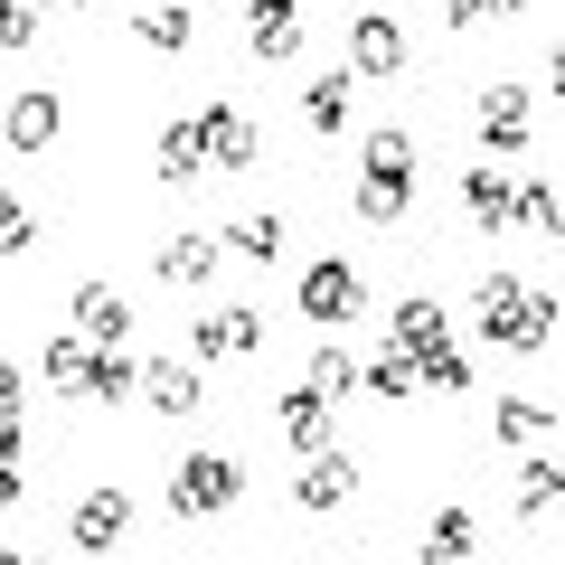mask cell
<instances>
[{"instance_id":"cell-1","label":"cell","mask_w":565,"mask_h":565,"mask_svg":"<svg viewBox=\"0 0 565 565\" xmlns=\"http://www.w3.org/2000/svg\"><path fill=\"white\" fill-rule=\"evenodd\" d=\"M471 302H481L471 321H481L490 349H546V330H556V302H546L537 282H519V274H490Z\"/></svg>"},{"instance_id":"cell-2","label":"cell","mask_w":565,"mask_h":565,"mask_svg":"<svg viewBox=\"0 0 565 565\" xmlns=\"http://www.w3.org/2000/svg\"><path fill=\"white\" fill-rule=\"evenodd\" d=\"M245 500V462L236 452H189L180 471H170V509L180 519H217V509Z\"/></svg>"},{"instance_id":"cell-3","label":"cell","mask_w":565,"mask_h":565,"mask_svg":"<svg viewBox=\"0 0 565 565\" xmlns=\"http://www.w3.org/2000/svg\"><path fill=\"white\" fill-rule=\"evenodd\" d=\"M245 349H264V311H255V302H217V311H199V330H189V359H199V367L245 359Z\"/></svg>"},{"instance_id":"cell-4","label":"cell","mask_w":565,"mask_h":565,"mask_svg":"<svg viewBox=\"0 0 565 565\" xmlns=\"http://www.w3.org/2000/svg\"><path fill=\"white\" fill-rule=\"evenodd\" d=\"M359 302H367V282H359V264H311L302 274V321H321V330H349L359 321Z\"/></svg>"},{"instance_id":"cell-5","label":"cell","mask_w":565,"mask_h":565,"mask_svg":"<svg viewBox=\"0 0 565 565\" xmlns=\"http://www.w3.org/2000/svg\"><path fill=\"white\" fill-rule=\"evenodd\" d=\"M274 424H282V444H292V452H330V444H340V424H330V396H321L311 377L274 396Z\"/></svg>"},{"instance_id":"cell-6","label":"cell","mask_w":565,"mask_h":565,"mask_svg":"<svg viewBox=\"0 0 565 565\" xmlns=\"http://www.w3.org/2000/svg\"><path fill=\"white\" fill-rule=\"evenodd\" d=\"M405 57H415V47H405L396 10H359V20H349V66H359V76H405Z\"/></svg>"},{"instance_id":"cell-7","label":"cell","mask_w":565,"mask_h":565,"mask_svg":"<svg viewBox=\"0 0 565 565\" xmlns=\"http://www.w3.org/2000/svg\"><path fill=\"white\" fill-rule=\"evenodd\" d=\"M66 537H76L85 556H114V546L132 537V500H122V490H85V500H76V527H66Z\"/></svg>"},{"instance_id":"cell-8","label":"cell","mask_w":565,"mask_h":565,"mask_svg":"<svg viewBox=\"0 0 565 565\" xmlns=\"http://www.w3.org/2000/svg\"><path fill=\"white\" fill-rule=\"evenodd\" d=\"M481 141L490 151H527V85H509V76L481 85Z\"/></svg>"},{"instance_id":"cell-9","label":"cell","mask_w":565,"mask_h":565,"mask_svg":"<svg viewBox=\"0 0 565 565\" xmlns=\"http://www.w3.org/2000/svg\"><path fill=\"white\" fill-rule=\"evenodd\" d=\"M141 396H151V415H170V424L199 415V396H207V386H199V359H151V367H141Z\"/></svg>"},{"instance_id":"cell-10","label":"cell","mask_w":565,"mask_h":565,"mask_svg":"<svg viewBox=\"0 0 565 565\" xmlns=\"http://www.w3.org/2000/svg\"><path fill=\"white\" fill-rule=\"evenodd\" d=\"M132 39L161 47V57H180V47H199V10H189V0H141V10H132Z\"/></svg>"},{"instance_id":"cell-11","label":"cell","mask_w":565,"mask_h":565,"mask_svg":"<svg viewBox=\"0 0 565 565\" xmlns=\"http://www.w3.org/2000/svg\"><path fill=\"white\" fill-rule=\"evenodd\" d=\"M199 141H207V161H217V170H245V161H255V122H245V104H207V114H199Z\"/></svg>"},{"instance_id":"cell-12","label":"cell","mask_w":565,"mask_h":565,"mask_svg":"<svg viewBox=\"0 0 565 565\" xmlns=\"http://www.w3.org/2000/svg\"><path fill=\"white\" fill-rule=\"evenodd\" d=\"M39 367L66 386V396H95V367H104V340H85V330H66V340L39 349Z\"/></svg>"},{"instance_id":"cell-13","label":"cell","mask_w":565,"mask_h":565,"mask_svg":"<svg viewBox=\"0 0 565 565\" xmlns=\"http://www.w3.org/2000/svg\"><path fill=\"white\" fill-rule=\"evenodd\" d=\"M349 490H359V462H349V452L330 444V452H311V462H302V481H292V500H302V509H340Z\"/></svg>"},{"instance_id":"cell-14","label":"cell","mask_w":565,"mask_h":565,"mask_svg":"<svg viewBox=\"0 0 565 565\" xmlns=\"http://www.w3.org/2000/svg\"><path fill=\"white\" fill-rule=\"evenodd\" d=\"M76 330L104 349H122V330H132V302H122L114 282H76Z\"/></svg>"},{"instance_id":"cell-15","label":"cell","mask_w":565,"mask_h":565,"mask_svg":"<svg viewBox=\"0 0 565 565\" xmlns=\"http://www.w3.org/2000/svg\"><path fill=\"white\" fill-rule=\"evenodd\" d=\"M386 330H396V349H405V359H424V367H434V359L452 349L444 302H396V321H386Z\"/></svg>"},{"instance_id":"cell-16","label":"cell","mask_w":565,"mask_h":565,"mask_svg":"<svg viewBox=\"0 0 565 565\" xmlns=\"http://www.w3.org/2000/svg\"><path fill=\"white\" fill-rule=\"evenodd\" d=\"M471 546H481V519L471 509H434V527L415 537V565H462Z\"/></svg>"},{"instance_id":"cell-17","label":"cell","mask_w":565,"mask_h":565,"mask_svg":"<svg viewBox=\"0 0 565 565\" xmlns=\"http://www.w3.org/2000/svg\"><path fill=\"white\" fill-rule=\"evenodd\" d=\"M349 104H359V66H330V76L302 85V122H311V132H340Z\"/></svg>"},{"instance_id":"cell-18","label":"cell","mask_w":565,"mask_h":565,"mask_svg":"<svg viewBox=\"0 0 565 565\" xmlns=\"http://www.w3.org/2000/svg\"><path fill=\"white\" fill-rule=\"evenodd\" d=\"M57 141V95L47 85H20L10 95V151H47Z\"/></svg>"},{"instance_id":"cell-19","label":"cell","mask_w":565,"mask_h":565,"mask_svg":"<svg viewBox=\"0 0 565 565\" xmlns=\"http://www.w3.org/2000/svg\"><path fill=\"white\" fill-rule=\"evenodd\" d=\"M462 207H471V226H519V189L500 180V170H462Z\"/></svg>"},{"instance_id":"cell-20","label":"cell","mask_w":565,"mask_h":565,"mask_svg":"<svg viewBox=\"0 0 565 565\" xmlns=\"http://www.w3.org/2000/svg\"><path fill=\"white\" fill-rule=\"evenodd\" d=\"M245 47H255L264 66L302 57V10H245Z\"/></svg>"},{"instance_id":"cell-21","label":"cell","mask_w":565,"mask_h":565,"mask_svg":"<svg viewBox=\"0 0 565 565\" xmlns=\"http://www.w3.org/2000/svg\"><path fill=\"white\" fill-rule=\"evenodd\" d=\"M546 434H556L546 405H527V396H500V405H490V444H546Z\"/></svg>"},{"instance_id":"cell-22","label":"cell","mask_w":565,"mask_h":565,"mask_svg":"<svg viewBox=\"0 0 565 565\" xmlns=\"http://www.w3.org/2000/svg\"><path fill=\"white\" fill-rule=\"evenodd\" d=\"M556 500H565V462H556V452H537V462H519V519H546Z\"/></svg>"},{"instance_id":"cell-23","label":"cell","mask_w":565,"mask_h":565,"mask_svg":"<svg viewBox=\"0 0 565 565\" xmlns=\"http://www.w3.org/2000/svg\"><path fill=\"white\" fill-rule=\"evenodd\" d=\"M199 170H207V141H199V122H170V132H161V180H170V189H189Z\"/></svg>"},{"instance_id":"cell-24","label":"cell","mask_w":565,"mask_h":565,"mask_svg":"<svg viewBox=\"0 0 565 565\" xmlns=\"http://www.w3.org/2000/svg\"><path fill=\"white\" fill-rule=\"evenodd\" d=\"M302 377H311V386H321V396H330V405H349V396H359V386H367V367H359V359H349V349H311V367H302Z\"/></svg>"},{"instance_id":"cell-25","label":"cell","mask_w":565,"mask_h":565,"mask_svg":"<svg viewBox=\"0 0 565 565\" xmlns=\"http://www.w3.org/2000/svg\"><path fill=\"white\" fill-rule=\"evenodd\" d=\"M217 274V236H170L161 245V282H207Z\"/></svg>"},{"instance_id":"cell-26","label":"cell","mask_w":565,"mask_h":565,"mask_svg":"<svg viewBox=\"0 0 565 565\" xmlns=\"http://www.w3.org/2000/svg\"><path fill=\"white\" fill-rule=\"evenodd\" d=\"M349 207H359V226H396L405 207H415V180H359Z\"/></svg>"},{"instance_id":"cell-27","label":"cell","mask_w":565,"mask_h":565,"mask_svg":"<svg viewBox=\"0 0 565 565\" xmlns=\"http://www.w3.org/2000/svg\"><path fill=\"white\" fill-rule=\"evenodd\" d=\"M226 255L274 264V255H282V217H236V226H226Z\"/></svg>"},{"instance_id":"cell-28","label":"cell","mask_w":565,"mask_h":565,"mask_svg":"<svg viewBox=\"0 0 565 565\" xmlns=\"http://www.w3.org/2000/svg\"><path fill=\"white\" fill-rule=\"evenodd\" d=\"M519 226H537V236H565V199L546 180H519Z\"/></svg>"},{"instance_id":"cell-29","label":"cell","mask_w":565,"mask_h":565,"mask_svg":"<svg viewBox=\"0 0 565 565\" xmlns=\"http://www.w3.org/2000/svg\"><path fill=\"white\" fill-rule=\"evenodd\" d=\"M367 180H415V141L405 132H367Z\"/></svg>"},{"instance_id":"cell-30","label":"cell","mask_w":565,"mask_h":565,"mask_svg":"<svg viewBox=\"0 0 565 565\" xmlns=\"http://www.w3.org/2000/svg\"><path fill=\"white\" fill-rule=\"evenodd\" d=\"M415 386H424V359H405V349H386L367 367V396H415Z\"/></svg>"},{"instance_id":"cell-31","label":"cell","mask_w":565,"mask_h":565,"mask_svg":"<svg viewBox=\"0 0 565 565\" xmlns=\"http://www.w3.org/2000/svg\"><path fill=\"white\" fill-rule=\"evenodd\" d=\"M424 386H444V396H462V386H471V359H462V349H444V359L424 367Z\"/></svg>"},{"instance_id":"cell-32","label":"cell","mask_w":565,"mask_h":565,"mask_svg":"<svg viewBox=\"0 0 565 565\" xmlns=\"http://www.w3.org/2000/svg\"><path fill=\"white\" fill-rule=\"evenodd\" d=\"M29 245H39V217H29V207H10V226H0V255L20 264V255H29Z\"/></svg>"},{"instance_id":"cell-33","label":"cell","mask_w":565,"mask_h":565,"mask_svg":"<svg viewBox=\"0 0 565 565\" xmlns=\"http://www.w3.org/2000/svg\"><path fill=\"white\" fill-rule=\"evenodd\" d=\"M0 39H10V57H29V39H39V10H29V0H20V10H10V29H0Z\"/></svg>"},{"instance_id":"cell-34","label":"cell","mask_w":565,"mask_h":565,"mask_svg":"<svg viewBox=\"0 0 565 565\" xmlns=\"http://www.w3.org/2000/svg\"><path fill=\"white\" fill-rule=\"evenodd\" d=\"M481 10H509V0H444V20H452V29H471Z\"/></svg>"},{"instance_id":"cell-35","label":"cell","mask_w":565,"mask_h":565,"mask_svg":"<svg viewBox=\"0 0 565 565\" xmlns=\"http://www.w3.org/2000/svg\"><path fill=\"white\" fill-rule=\"evenodd\" d=\"M546 85H556V104H565V39L546 47Z\"/></svg>"},{"instance_id":"cell-36","label":"cell","mask_w":565,"mask_h":565,"mask_svg":"<svg viewBox=\"0 0 565 565\" xmlns=\"http://www.w3.org/2000/svg\"><path fill=\"white\" fill-rule=\"evenodd\" d=\"M0 565H39V556H29V546H10V556H0Z\"/></svg>"},{"instance_id":"cell-37","label":"cell","mask_w":565,"mask_h":565,"mask_svg":"<svg viewBox=\"0 0 565 565\" xmlns=\"http://www.w3.org/2000/svg\"><path fill=\"white\" fill-rule=\"evenodd\" d=\"M255 10H302V0H255Z\"/></svg>"},{"instance_id":"cell-38","label":"cell","mask_w":565,"mask_h":565,"mask_svg":"<svg viewBox=\"0 0 565 565\" xmlns=\"http://www.w3.org/2000/svg\"><path fill=\"white\" fill-rule=\"evenodd\" d=\"M509 10H527V0H509Z\"/></svg>"},{"instance_id":"cell-39","label":"cell","mask_w":565,"mask_h":565,"mask_svg":"<svg viewBox=\"0 0 565 565\" xmlns=\"http://www.w3.org/2000/svg\"><path fill=\"white\" fill-rule=\"evenodd\" d=\"M57 10H76V0H57Z\"/></svg>"}]
</instances>
